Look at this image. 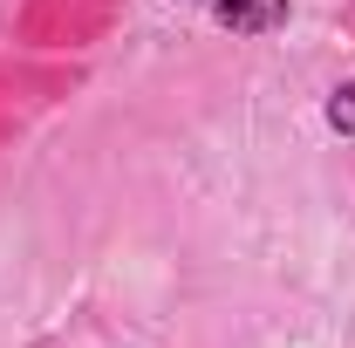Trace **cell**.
<instances>
[{
    "label": "cell",
    "instance_id": "277c9868",
    "mask_svg": "<svg viewBox=\"0 0 355 348\" xmlns=\"http://www.w3.org/2000/svg\"><path fill=\"white\" fill-rule=\"evenodd\" d=\"M328 123H335L342 137H355V82H342L335 96H328Z\"/></svg>",
    "mask_w": 355,
    "mask_h": 348
},
{
    "label": "cell",
    "instance_id": "3957f363",
    "mask_svg": "<svg viewBox=\"0 0 355 348\" xmlns=\"http://www.w3.org/2000/svg\"><path fill=\"white\" fill-rule=\"evenodd\" d=\"M212 14L232 35H273L287 21V0H212Z\"/></svg>",
    "mask_w": 355,
    "mask_h": 348
},
{
    "label": "cell",
    "instance_id": "5b68a950",
    "mask_svg": "<svg viewBox=\"0 0 355 348\" xmlns=\"http://www.w3.org/2000/svg\"><path fill=\"white\" fill-rule=\"evenodd\" d=\"M349 35H355V7H349Z\"/></svg>",
    "mask_w": 355,
    "mask_h": 348
},
{
    "label": "cell",
    "instance_id": "6da1fadb",
    "mask_svg": "<svg viewBox=\"0 0 355 348\" xmlns=\"http://www.w3.org/2000/svg\"><path fill=\"white\" fill-rule=\"evenodd\" d=\"M123 0H21V21L14 35L35 48V55H69V48H89L116 28Z\"/></svg>",
    "mask_w": 355,
    "mask_h": 348
},
{
    "label": "cell",
    "instance_id": "7a4b0ae2",
    "mask_svg": "<svg viewBox=\"0 0 355 348\" xmlns=\"http://www.w3.org/2000/svg\"><path fill=\"white\" fill-rule=\"evenodd\" d=\"M76 82H83V69H69V62H0V143H14L35 116L69 103Z\"/></svg>",
    "mask_w": 355,
    "mask_h": 348
},
{
    "label": "cell",
    "instance_id": "8992f818",
    "mask_svg": "<svg viewBox=\"0 0 355 348\" xmlns=\"http://www.w3.org/2000/svg\"><path fill=\"white\" fill-rule=\"evenodd\" d=\"M205 7H212V0H205Z\"/></svg>",
    "mask_w": 355,
    "mask_h": 348
}]
</instances>
